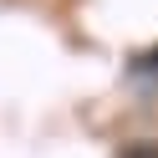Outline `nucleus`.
Here are the masks:
<instances>
[{"label":"nucleus","mask_w":158,"mask_h":158,"mask_svg":"<svg viewBox=\"0 0 158 158\" xmlns=\"http://www.w3.org/2000/svg\"><path fill=\"white\" fill-rule=\"evenodd\" d=\"M127 158H158V148H127Z\"/></svg>","instance_id":"f257e3e1"},{"label":"nucleus","mask_w":158,"mask_h":158,"mask_svg":"<svg viewBox=\"0 0 158 158\" xmlns=\"http://www.w3.org/2000/svg\"><path fill=\"white\" fill-rule=\"evenodd\" d=\"M143 66H153V72H158V51H153V56H148V61H143Z\"/></svg>","instance_id":"f03ea898"}]
</instances>
